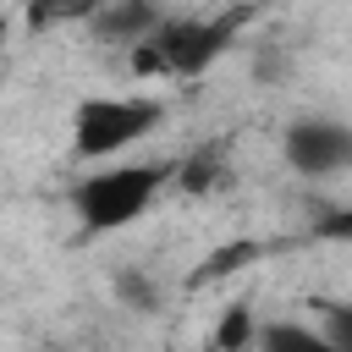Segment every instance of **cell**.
<instances>
[{
    "label": "cell",
    "mask_w": 352,
    "mask_h": 352,
    "mask_svg": "<svg viewBox=\"0 0 352 352\" xmlns=\"http://www.w3.org/2000/svg\"><path fill=\"white\" fill-rule=\"evenodd\" d=\"M165 182H170V160H121L116 154V160H99V170L77 176L66 204L88 236H110V231H126L132 220H143Z\"/></svg>",
    "instance_id": "1"
},
{
    "label": "cell",
    "mask_w": 352,
    "mask_h": 352,
    "mask_svg": "<svg viewBox=\"0 0 352 352\" xmlns=\"http://www.w3.org/2000/svg\"><path fill=\"white\" fill-rule=\"evenodd\" d=\"M160 121H165V104L148 99V94H88L72 110V154L88 160V165L116 160L132 143L154 138Z\"/></svg>",
    "instance_id": "2"
},
{
    "label": "cell",
    "mask_w": 352,
    "mask_h": 352,
    "mask_svg": "<svg viewBox=\"0 0 352 352\" xmlns=\"http://www.w3.org/2000/svg\"><path fill=\"white\" fill-rule=\"evenodd\" d=\"M242 22H248V11H226V16L220 11L214 16H160L154 33H148L160 77H198V72H209L231 50V38H236Z\"/></svg>",
    "instance_id": "3"
},
{
    "label": "cell",
    "mask_w": 352,
    "mask_h": 352,
    "mask_svg": "<svg viewBox=\"0 0 352 352\" xmlns=\"http://www.w3.org/2000/svg\"><path fill=\"white\" fill-rule=\"evenodd\" d=\"M280 154L297 176L308 182H330L352 165V132L330 116H308V121H292L286 138H280Z\"/></svg>",
    "instance_id": "4"
},
{
    "label": "cell",
    "mask_w": 352,
    "mask_h": 352,
    "mask_svg": "<svg viewBox=\"0 0 352 352\" xmlns=\"http://www.w3.org/2000/svg\"><path fill=\"white\" fill-rule=\"evenodd\" d=\"M264 258H270V242L264 236H231V242H220V248L204 253V264L187 275V286L192 292L198 286H220V280H231V275H242V270H253Z\"/></svg>",
    "instance_id": "5"
},
{
    "label": "cell",
    "mask_w": 352,
    "mask_h": 352,
    "mask_svg": "<svg viewBox=\"0 0 352 352\" xmlns=\"http://www.w3.org/2000/svg\"><path fill=\"white\" fill-rule=\"evenodd\" d=\"M28 11V28L44 33V28H66V22H88L99 11V0H22Z\"/></svg>",
    "instance_id": "6"
},
{
    "label": "cell",
    "mask_w": 352,
    "mask_h": 352,
    "mask_svg": "<svg viewBox=\"0 0 352 352\" xmlns=\"http://www.w3.org/2000/svg\"><path fill=\"white\" fill-rule=\"evenodd\" d=\"M253 330H258L253 324V308L248 302H231L226 319L214 324V346H253Z\"/></svg>",
    "instance_id": "7"
}]
</instances>
